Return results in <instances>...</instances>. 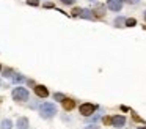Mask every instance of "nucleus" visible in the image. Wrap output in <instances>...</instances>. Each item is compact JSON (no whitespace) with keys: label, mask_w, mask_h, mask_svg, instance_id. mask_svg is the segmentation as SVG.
Instances as JSON below:
<instances>
[{"label":"nucleus","mask_w":146,"mask_h":129,"mask_svg":"<svg viewBox=\"0 0 146 129\" xmlns=\"http://www.w3.org/2000/svg\"><path fill=\"white\" fill-rule=\"evenodd\" d=\"M126 3H129V5H138L140 0H124Z\"/></svg>","instance_id":"6ab92c4d"},{"label":"nucleus","mask_w":146,"mask_h":129,"mask_svg":"<svg viewBox=\"0 0 146 129\" xmlns=\"http://www.w3.org/2000/svg\"><path fill=\"white\" fill-rule=\"evenodd\" d=\"M105 5H107V8L110 9V11L118 13V11H121V9H123L124 0H107V2H105Z\"/></svg>","instance_id":"7ed1b4c3"},{"label":"nucleus","mask_w":146,"mask_h":129,"mask_svg":"<svg viewBox=\"0 0 146 129\" xmlns=\"http://www.w3.org/2000/svg\"><path fill=\"white\" fill-rule=\"evenodd\" d=\"M27 5H33V6H38V5H39V0H27Z\"/></svg>","instance_id":"a211bd4d"},{"label":"nucleus","mask_w":146,"mask_h":129,"mask_svg":"<svg viewBox=\"0 0 146 129\" xmlns=\"http://www.w3.org/2000/svg\"><path fill=\"white\" fill-rule=\"evenodd\" d=\"M133 25H137V21H135L133 17L126 19V27H133Z\"/></svg>","instance_id":"2eb2a0df"},{"label":"nucleus","mask_w":146,"mask_h":129,"mask_svg":"<svg viewBox=\"0 0 146 129\" xmlns=\"http://www.w3.org/2000/svg\"><path fill=\"white\" fill-rule=\"evenodd\" d=\"M88 2H98V0H88Z\"/></svg>","instance_id":"5701e85b"},{"label":"nucleus","mask_w":146,"mask_h":129,"mask_svg":"<svg viewBox=\"0 0 146 129\" xmlns=\"http://www.w3.org/2000/svg\"><path fill=\"white\" fill-rule=\"evenodd\" d=\"M94 112H96V106L91 102H83L82 106H80V113H82L83 116H91Z\"/></svg>","instance_id":"20e7f679"},{"label":"nucleus","mask_w":146,"mask_h":129,"mask_svg":"<svg viewBox=\"0 0 146 129\" xmlns=\"http://www.w3.org/2000/svg\"><path fill=\"white\" fill-rule=\"evenodd\" d=\"M35 93H36V96L38 98H47L49 96V90L44 87V85H35Z\"/></svg>","instance_id":"0eeeda50"},{"label":"nucleus","mask_w":146,"mask_h":129,"mask_svg":"<svg viewBox=\"0 0 146 129\" xmlns=\"http://www.w3.org/2000/svg\"><path fill=\"white\" fill-rule=\"evenodd\" d=\"M105 8H107V5H101V3H98V9H94V16H99V17H102V16L105 14Z\"/></svg>","instance_id":"9b49d317"},{"label":"nucleus","mask_w":146,"mask_h":129,"mask_svg":"<svg viewBox=\"0 0 146 129\" xmlns=\"http://www.w3.org/2000/svg\"><path fill=\"white\" fill-rule=\"evenodd\" d=\"M143 17H145V21H146V9H145V13H143Z\"/></svg>","instance_id":"4be33fe9"},{"label":"nucleus","mask_w":146,"mask_h":129,"mask_svg":"<svg viewBox=\"0 0 146 129\" xmlns=\"http://www.w3.org/2000/svg\"><path fill=\"white\" fill-rule=\"evenodd\" d=\"M13 121H11L10 118H3L2 120V123H0V129H13Z\"/></svg>","instance_id":"1a4fd4ad"},{"label":"nucleus","mask_w":146,"mask_h":129,"mask_svg":"<svg viewBox=\"0 0 146 129\" xmlns=\"http://www.w3.org/2000/svg\"><path fill=\"white\" fill-rule=\"evenodd\" d=\"M83 129H99V128H98V126H93L91 124V126H86V128H83Z\"/></svg>","instance_id":"aec40b11"},{"label":"nucleus","mask_w":146,"mask_h":129,"mask_svg":"<svg viewBox=\"0 0 146 129\" xmlns=\"http://www.w3.org/2000/svg\"><path fill=\"white\" fill-rule=\"evenodd\" d=\"M58 2L63 3V5H68V6H69V5H74V3L77 2V0H58Z\"/></svg>","instance_id":"dca6fc26"},{"label":"nucleus","mask_w":146,"mask_h":129,"mask_svg":"<svg viewBox=\"0 0 146 129\" xmlns=\"http://www.w3.org/2000/svg\"><path fill=\"white\" fill-rule=\"evenodd\" d=\"M57 112H58L57 106H55L54 102H42L41 106H39V115L44 120L54 118V116L57 115Z\"/></svg>","instance_id":"f257e3e1"},{"label":"nucleus","mask_w":146,"mask_h":129,"mask_svg":"<svg viewBox=\"0 0 146 129\" xmlns=\"http://www.w3.org/2000/svg\"><path fill=\"white\" fill-rule=\"evenodd\" d=\"M3 76L5 77H13V71H11V69H3Z\"/></svg>","instance_id":"f3484780"},{"label":"nucleus","mask_w":146,"mask_h":129,"mask_svg":"<svg viewBox=\"0 0 146 129\" xmlns=\"http://www.w3.org/2000/svg\"><path fill=\"white\" fill-rule=\"evenodd\" d=\"M30 128V121L27 116H19L16 121V129H29Z\"/></svg>","instance_id":"423d86ee"},{"label":"nucleus","mask_w":146,"mask_h":129,"mask_svg":"<svg viewBox=\"0 0 146 129\" xmlns=\"http://www.w3.org/2000/svg\"><path fill=\"white\" fill-rule=\"evenodd\" d=\"M137 129H146V126H140V128H137Z\"/></svg>","instance_id":"412c9836"},{"label":"nucleus","mask_w":146,"mask_h":129,"mask_svg":"<svg viewBox=\"0 0 146 129\" xmlns=\"http://www.w3.org/2000/svg\"><path fill=\"white\" fill-rule=\"evenodd\" d=\"M54 99H55V101H60V102H63V101L66 99V96H64V94H61V93H55V94H54Z\"/></svg>","instance_id":"4468645a"},{"label":"nucleus","mask_w":146,"mask_h":129,"mask_svg":"<svg viewBox=\"0 0 146 129\" xmlns=\"http://www.w3.org/2000/svg\"><path fill=\"white\" fill-rule=\"evenodd\" d=\"M79 14H80V17H85V19H94V13L88 8H82Z\"/></svg>","instance_id":"6e6552de"},{"label":"nucleus","mask_w":146,"mask_h":129,"mask_svg":"<svg viewBox=\"0 0 146 129\" xmlns=\"http://www.w3.org/2000/svg\"><path fill=\"white\" fill-rule=\"evenodd\" d=\"M11 96H13V99L16 101V102H25V101H29L30 93H29V90H27V88L17 85L16 88H13V91H11Z\"/></svg>","instance_id":"f03ea898"},{"label":"nucleus","mask_w":146,"mask_h":129,"mask_svg":"<svg viewBox=\"0 0 146 129\" xmlns=\"http://www.w3.org/2000/svg\"><path fill=\"white\" fill-rule=\"evenodd\" d=\"M63 107H64V110H72L74 107H76V102H74L72 99H69V98H66V99L63 101Z\"/></svg>","instance_id":"9d476101"},{"label":"nucleus","mask_w":146,"mask_h":129,"mask_svg":"<svg viewBox=\"0 0 146 129\" xmlns=\"http://www.w3.org/2000/svg\"><path fill=\"white\" fill-rule=\"evenodd\" d=\"M110 124L113 126V128H124V124H126V116L124 115H115L110 118Z\"/></svg>","instance_id":"39448f33"},{"label":"nucleus","mask_w":146,"mask_h":129,"mask_svg":"<svg viewBox=\"0 0 146 129\" xmlns=\"http://www.w3.org/2000/svg\"><path fill=\"white\" fill-rule=\"evenodd\" d=\"M115 25H116V27H123V25H126V19L124 17H116L115 19Z\"/></svg>","instance_id":"ddd939ff"},{"label":"nucleus","mask_w":146,"mask_h":129,"mask_svg":"<svg viewBox=\"0 0 146 129\" xmlns=\"http://www.w3.org/2000/svg\"><path fill=\"white\" fill-rule=\"evenodd\" d=\"M0 71H2V65H0Z\"/></svg>","instance_id":"b1692460"},{"label":"nucleus","mask_w":146,"mask_h":129,"mask_svg":"<svg viewBox=\"0 0 146 129\" xmlns=\"http://www.w3.org/2000/svg\"><path fill=\"white\" fill-rule=\"evenodd\" d=\"M0 87H2V80H0Z\"/></svg>","instance_id":"393cba45"},{"label":"nucleus","mask_w":146,"mask_h":129,"mask_svg":"<svg viewBox=\"0 0 146 129\" xmlns=\"http://www.w3.org/2000/svg\"><path fill=\"white\" fill-rule=\"evenodd\" d=\"M13 82L14 84H22V82H25V77H24L22 74H14L13 76Z\"/></svg>","instance_id":"f8f14e48"}]
</instances>
